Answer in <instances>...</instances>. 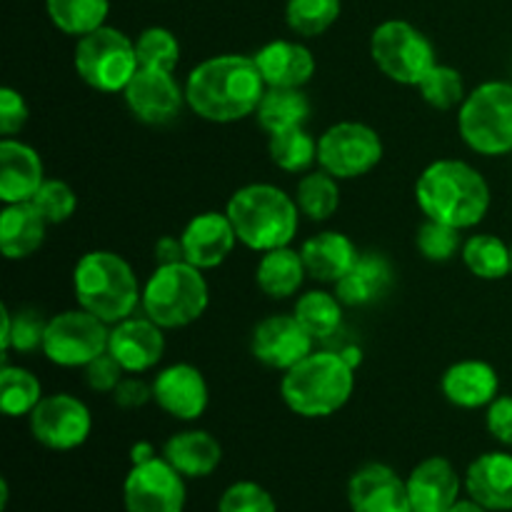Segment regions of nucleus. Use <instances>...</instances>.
Listing matches in <instances>:
<instances>
[{"mask_svg":"<svg viewBox=\"0 0 512 512\" xmlns=\"http://www.w3.org/2000/svg\"><path fill=\"white\" fill-rule=\"evenodd\" d=\"M490 185L478 168L465 160L440 158L420 173L415 183V203L425 218L470 230L485 220L490 210Z\"/></svg>","mask_w":512,"mask_h":512,"instance_id":"nucleus-2","label":"nucleus"},{"mask_svg":"<svg viewBox=\"0 0 512 512\" xmlns=\"http://www.w3.org/2000/svg\"><path fill=\"white\" fill-rule=\"evenodd\" d=\"M83 370L85 383H88V388L95 390V393H113V390L118 388L120 380H123V375H128L108 350H105L103 355H98L95 360H90Z\"/></svg>","mask_w":512,"mask_h":512,"instance_id":"nucleus-44","label":"nucleus"},{"mask_svg":"<svg viewBox=\"0 0 512 512\" xmlns=\"http://www.w3.org/2000/svg\"><path fill=\"white\" fill-rule=\"evenodd\" d=\"M395 270L383 253H360L343 280L335 283V295L345 308H368L393 290Z\"/></svg>","mask_w":512,"mask_h":512,"instance_id":"nucleus-24","label":"nucleus"},{"mask_svg":"<svg viewBox=\"0 0 512 512\" xmlns=\"http://www.w3.org/2000/svg\"><path fill=\"white\" fill-rule=\"evenodd\" d=\"M343 0H288L285 23L300 38H318L340 18Z\"/></svg>","mask_w":512,"mask_h":512,"instance_id":"nucleus-38","label":"nucleus"},{"mask_svg":"<svg viewBox=\"0 0 512 512\" xmlns=\"http://www.w3.org/2000/svg\"><path fill=\"white\" fill-rule=\"evenodd\" d=\"M510 253H512V245H510Z\"/></svg>","mask_w":512,"mask_h":512,"instance_id":"nucleus-52","label":"nucleus"},{"mask_svg":"<svg viewBox=\"0 0 512 512\" xmlns=\"http://www.w3.org/2000/svg\"><path fill=\"white\" fill-rule=\"evenodd\" d=\"M378 130L358 120H343L318 138V165L338 180H355L375 170L383 160Z\"/></svg>","mask_w":512,"mask_h":512,"instance_id":"nucleus-10","label":"nucleus"},{"mask_svg":"<svg viewBox=\"0 0 512 512\" xmlns=\"http://www.w3.org/2000/svg\"><path fill=\"white\" fill-rule=\"evenodd\" d=\"M348 503L353 512H413L405 478L383 463L355 470L348 483Z\"/></svg>","mask_w":512,"mask_h":512,"instance_id":"nucleus-18","label":"nucleus"},{"mask_svg":"<svg viewBox=\"0 0 512 512\" xmlns=\"http://www.w3.org/2000/svg\"><path fill=\"white\" fill-rule=\"evenodd\" d=\"M300 255H303L308 278L335 285L348 275L355 260L360 258V250L340 230H323V233H315L313 238L305 240Z\"/></svg>","mask_w":512,"mask_h":512,"instance_id":"nucleus-26","label":"nucleus"},{"mask_svg":"<svg viewBox=\"0 0 512 512\" xmlns=\"http://www.w3.org/2000/svg\"><path fill=\"white\" fill-rule=\"evenodd\" d=\"M73 293L78 308L115 325L135 315L143 288L123 255L113 250H90L75 263Z\"/></svg>","mask_w":512,"mask_h":512,"instance_id":"nucleus-5","label":"nucleus"},{"mask_svg":"<svg viewBox=\"0 0 512 512\" xmlns=\"http://www.w3.org/2000/svg\"><path fill=\"white\" fill-rule=\"evenodd\" d=\"M153 403L175 420H198L210 403L205 375L190 363L168 365L153 378Z\"/></svg>","mask_w":512,"mask_h":512,"instance_id":"nucleus-16","label":"nucleus"},{"mask_svg":"<svg viewBox=\"0 0 512 512\" xmlns=\"http://www.w3.org/2000/svg\"><path fill=\"white\" fill-rule=\"evenodd\" d=\"M30 118L28 103H25L23 95L15 88H3L0 90V135L3 138H13L20 130L25 128Z\"/></svg>","mask_w":512,"mask_h":512,"instance_id":"nucleus-45","label":"nucleus"},{"mask_svg":"<svg viewBox=\"0 0 512 512\" xmlns=\"http://www.w3.org/2000/svg\"><path fill=\"white\" fill-rule=\"evenodd\" d=\"M255 118L268 135L303 128L310 120V100L303 88H268L255 110Z\"/></svg>","mask_w":512,"mask_h":512,"instance_id":"nucleus-30","label":"nucleus"},{"mask_svg":"<svg viewBox=\"0 0 512 512\" xmlns=\"http://www.w3.org/2000/svg\"><path fill=\"white\" fill-rule=\"evenodd\" d=\"M48 220L33 203L5 205L0 215V250L5 260H25L45 243Z\"/></svg>","mask_w":512,"mask_h":512,"instance_id":"nucleus-28","label":"nucleus"},{"mask_svg":"<svg viewBox=\"0 0 512 512\" xmlns=\"http://www.w3.org/2000/svg\"><path fill=\"white\" fill-rule=\"evenodd\" d=\"M0 320H3V330H0V353H3V363H8L10 350H18V353H35V350L43 348L45 328H48V320L43 318V313L33 308H20L10 310L8 305L0 308Z\"/></svg>","mask_w":512,"mask_h":512,"instance_id":"nucleus-32","label":"nucleus"},{"mask_svg":"<svg viewBox=\"0 0 512 512\" xmlns=\"http://www.w3.org/2000/svg\"><path fill=\"white\" fill-rule=\"evenodd\" d=\"M218 512H278V505L263 485L240 480L220 495Z\"/></svg>","mask_w":512,"mask_h":512,"instance_id":"nucleus-43","label":"nucleus"},{"mask_svg":"<svg viewBox=\"0 0 512 512\" xmlns=\"http://www.w3.org/2000/svg\"><path fill=\"white\" fill-rule=\"evenodd\" d=\"M185 478L163 458L130 468L123 483V503L128 512H183Z\"/></svg>","mask_w":512,"mask_h":512,"instance_id":"nucleus-13","label":"nucleus"},{"mask_svg":"<svg viewBox=\"0 0 512 512\" xmlns=\"http://www.w3.org/2000/svg\"><path fill=\"white\" fill-rule=\"evenodd\" d=\"M50 23L65 35H83L103 28L110 13V0H45Z\"/></svg>","mask_w":512,"mask_h":512,"instance_id":"nucleus-34","label":"nucleus"},{"mask_svg":"<svg viewBox=\"0 0 512 512\" xmlns=\"http://www.w3.org/2000/svg\"><path fill=\"white\" fill-rule=\"evenodd\" d=\"M445 400L455 408L480 410L488 408L500 395L498 370L485 360H460L453 363L440 378Z\"/></svg>","mask_w":512,"mask_h":512,"instance_id":"nucleus-22","label":"nucleus"},{"mask_svg":"<svg viewBox=\"0 0 512 512\" xmlns=\"http://www.w3.org/2000/svg\"><path fill=\"white\" fill-rule=\"evenodd\" d=\"M460 233L463 230L453 228V225L425 218V223L415 233V248L430 263H450L463 250L465 240Z\"/></svg>","mask_w":512,"mask_h":512,"instance_id":"nucleus-41","label":"nucleus"},{"mask_svg":"<svg viewBox=\"0 0 512 512\" xmlns=\"http://www.w3.org/2000/svg\"><path fill=\"white\" fill-rule=\"evenodd\" d=\"M185 260L183 240L175 238V235H163V238L155 243V263L158 265H170Z\"/></svg>","mask_w":512,"mask_h":512,"instance_id":"nucleus-48","label":"nucleus"},{"mask_svg":"<svg viewBox=\"0 0 512 512\" xmlns=\"http://www.w3.org/2000/svg\"><path fill=\"white\" fill-rule=\"evenodd\" d=\"M268 153L275 168L285 173H308L318 163V140L303 128L273 133L268 140Z\"/></svg>","mask_w":512,"mask_h":512,"instance_id":"nucleus-37","label":"nucleus"},{"mask_svg":"<svg viewBox=\"0 0 512 512\" xmlns=\"http://www.w3.org/2000/svg\"><path fill=\"white\" fill-rule=\"evenodd\" d=\"M158 458V453H155V448L150 443H135L133 450H130V463L138 465V463H148V460Z\"/></svg>","mask_w":512,"mask_h":512,"instance_id":"nucleus-49","label":"nucleus"},{"mask_svg":"<svg viewBox=\"0 0 512 512\" xmlns=\"http://www.w3.org/2000/svg\"><path fill=\"white\" fill-rule=\"evenodd\" d=\"M108 353L120 363L128 375H143L153 370L163 360L165 335L160 325H155L148 315L143 318L120 320L110 325Z\"/></svg>","mask_w":512,"mask_h":512,"instance_id":"nucleus-17","label":"nucleus"},{"mask_svg":"<svg viewBox=\"0 0 512 512\" xmlns=\"http://www.w3.org/2000/svg\"><path fill=\"white\" fill-rule=\"evenodd\" d=\"M40 400H43L40 380L20 365L3 363L0 368V410L8 418H23V415L33 413Z\"/></svg>","mask_w":512,"mask_h":512,"instance_id":"nucleus-36","label":"nucleus"},{"mask_svg":"<svg viewBox=\"0 0 512 512\" xmlns=\"http://www.w3.org/2000/svg\"><path fill=\"white\" fill-rule=\"evenodd\" d=\"M210 288L203 270L188 260L170 265H155L145 280L140 308L155 325L163 330L188 328L208 310Z\"/></svg>","mask_w":512,"mask_h":512,"instance_id":"nucleus-6","label":"nucleus"},{"mask_svg":"<svg viewBox=\"0 0 512 512\" xmlns=\"http://www.w3.org/2000/svg\"><path fill=\"white\" fill-rule=\"evenodd\" d=\"M180 240H183L185 260L200 270H213L223 265L240 243L228 213H218V210L193 215L180 233Z\"/></svg>","mask_w":512,"mask_h":512,"instance_id":"nucleus-19","label":"nucleus"},{"mask_svg":"<svg viewBox=\"0 0 512 512\" xmlns=\"http://www.w3.org/2000/svg\"><path fill=\"white\" fill-rule=\"evenodd\" d=\"M30 418V435L48 450H75L90 438L93 415L88 405L70 393L43 395Z\"/></svg>","mask_w":512,"mask_h":512,"instance_id":"nucleus-12","label":"nucleus"},{"mask_svg":"<svg viewBox=\"0 0 512 512\" xmlns=\"http://www.w3.org/2000/svg\"><path fill=\"white\" fill-rule=\"evenodd\" d=\"M73 65L78 78L100 93H123L140 70L135 40L110 25L78 38Z\"/></svg>","mask_w":512,"mask_h":512,"instance_id":"nucleus-8","label":"nucleus"},{"mask_svg":"<svg viewBox=\"0 0 512 512\" xmlns=\"http://www.w3.org/2000/svg\"><path fill=\"white\" fill-rule=\"evenodd\" d=\"M343 308L345 305L340 303L335 293L308 290V293L298 298L293 315L315 340H328L343 325Z\"/></svg>","mask_w":512,"mask_h":512,"instance_id":"nucleus-35","label":"nucleus"},{"mask_svg":"<svg viewBox=\"0 0 512 512\" xmlns=\"http://www.w3.org/2000/svg\"><path fill=\"white\" fill-rule=\"evenodd\" d=\"M110 325L88 310H65L48 320L43 355L58 368H85L108 350Z\"/></svg>","mask_w":512,"mask_h":512,"instance_id":"nucleus-11","label":"nucleus"},{"mask_svg":"<svg viewBox=\"0 0 512 512\" xmlns=\"http://www.w3.org/2000/svg\"><path fill=\"white\" fill-rule=\"evenodd\" d=\"M315 350V338L295 315H268L250 335V353L258 363L273 370H290Z\"/></svg>","mask_w":512,"mask_h":512,"instance_id":"nucleus-14","label":"nucleus"},{"mask_svg":"<svg viewBox=\"0 0 512 512\" xmlns=\"http://www.w3.org/2000/svg\"><path fill=\"white\" fill-rule=\"evenodd\" d=\"M460 138L488 158L512 153V83L488 80L468 93L458 113Z\"/></svg>","mask_w":512,"mask_h":512,"instance_id":"nucleus-7","label":"nucleus"},{"mask_svg":"<svg viewBox=\"0 0 512 512\" xmlns=\"http://www.w3.org/2000/svg\"><path fill=\"white\" fill-rule=\"evenodd\" d=\"M420 95H423L425 103L435 110H453L463 105V100L468 98L465 93V80L460 75L458 68L453 65L435 63L428 70L423 80L418 85Z\"/></svg>","mask_w":512,"mask_h":512,"instance_id":"nucleus-39","label":"nucleus"},{"mask_svg":"<svg viewBox=\"0 0 512 512\" xmlns=\"http://www.w3.org/2000/svg\"><path fill=\"white\" fill-rule=\"evenodd\" d=\"M305 278H308V270H305L303 255L290 245L263 253L255 268V283L273 300L293 298L303 288Z\"/></svg>","mask_w":512,"mask_h":512,"instance_id":"nucleus-29","label":"nucleus"},{"mask_svg":"<svg viewBox=\"0 0 512 512\" xmlns=\"http://www.w3.org/2000/svg\"><path fill=\"white\" fill-rule=\"evenodd\" d=\"M355 390V365L340 350H313L305 360L285 370L280 398L300 418H330L348 405Z\"/></svg>","mask_w":512,"mask_h":512,"instance_id":"nucleus-3","label":"nucleus"},{"mask_svg":"<svg viewBox=\"0 0 512 512\" xmlns=\"http://www.w3.org/2000/svg\"><path fill=\"white\" fill-rule=\"evenodd\" d=\"M163 458L183 478H208L223 463V445L208 430H183L170 435L163 445Z\"/></svg>","mask_w":512,"mask_h":512,"instance_id":"nucleus-27","label":"nucleus"},{"mask_svg":"<svg viewBox=\"0 0 512 512\" xmlns=\"http://www.w3.org/2000/svg\"><path fill=\"white\" fill-rule=\"evenodd\" d=\"M125 103L130 113L148 125H165L175 120L188 105L185 100V85L178 83L175 73L170 70L140 68L123 90Z\"/></svg>","mask_w":512,"mask_h":512,"instance_id":"nucleus-15","label":"nucleus"},{"mask_svg":"<svg viewBox=\"0 0 512 512\" xmlns=\"http://www.w3.org/2000/svg\"><path fill=\"white\" fill-rule=\"evenodd\" d=\"M110 395H113V403L118 408L138 410L153 403V383H145L140 378H123Z\"/></svg>","mask_w":512,"mask_h":512,"instance_id":"nucleus-47","label":"nucleus"},{"mask_svg":"<svg viewBox=\"0 0 512 512\" xmlns=\"http://www.w3.org/2000/svg\"><path fill=\"white\" fill-rule=\"evenodd\" d=\"M413 512H448L460 500V480L458 470L448 458H425L410 470L405 478Z\"/></svg>","mask_w":512,"mask_h":512,"instance_id":"nucleus-20","label":"nucleus"},{"mask_svg":"<svg viewBox=\"0 0 512 512\" xmlns=\"http://www.w3.org/2000/svg\"><path fill=\"white\" fill-rule=\"evenodd\" d=\"M265 85L258 63L250 55H213L195 65L185 78V100L198 118L228 125L255 115Z\"/></svg>","mask_w":512,"mask_h":512,"instance_id":"nucleus-1","label":"nucleus"},{"mask_svg":"<svg viewBox=\"0 0 512 512\" xmlns=\"http://www.w3.org/2000/svg\"><path fill=\"white\" fill-rule=\"evenodd\" d=\"M8 498H10V490H8V480H0V510L8 508Z\"/></svg>","mask_w":512,"mask_h":512,"instance_id":"nucleus-51","label":"nucleus"},{"mask_svg":"<svg viewBox=\"0 0 512 512\" xmlns=\"http://www.w3.org/2000/svg\"><path fill=\"white\" fill-rule=\"evenodd\" d=\"M30 203L40 210V215L48 220V225H60L75 215V210H78V195L63 180H45Z\"/></svg>","mask_w":512,"mask_h":512,"instance_id":"nucleus-42","label":"nucleus"},{"mask_svg":"<svg viewBox=\"0 0 512 512\" xmlns=\"http://www.w3.org/2000/svg\"><path fill=\"white\" fill-rule=\"evenodd\" d=\"M235 235L255 253L285 248L295 240L300 208L293 195L270 183H250L235 190L225 205Z\"/></svg>","mask_w":512,"mask_h":512,"instance_id":"nucleus-4","label":"nucleus"},{"mask_svg":"<svg viewBox=\"0 0 512 512\" xmlns=\"http://www.w3.org/2000/svg\"><path fill=\"white\" fill-rule=\"evenodd\" d=\"M340 180L333 178L330 173L320 170H308L303 178L298 180L295 188V203H298L300 213L313 223H323L330 220L340 208Z\"/></svg>","mask_w":512,"mask_h":512,"instance_id":"nucleus-33","label":"nucleus"},{"mask_svg":"<svg viewBox=\"0 0 512 512\" xmlns=\"http://www.w3.org/2000/svg\"><path fill=\"white\" fill-rule=\"evenodd\" d=\"M370 58L385 78L413 88H418L420 80L438 63L428 35L408 20L380 23L370 35Z\"/></svg>","mask_w":512,"mask_h":512,"instance_id":"nucleus-9","label":"nucleus"},{"mask_svg":"<svg viewBox=\"0 0 512 512\" xmlns=\"http://www.w3.org/2000/svg\"><path fill=\"white\" fill-rule=\"evenodd\" d=\"M135 53H138L140 68L153 70H170L175 73L180 63V43L168 28H145L143 33L135 38Z\"/></svg>","mask_w":512,"mask_h":512,"instance_id":"nucleus-40","label":"nucleus"},{"mask_svg":"<svg viewBox=\"0 0 512 512\" xmlns=\"http://www.w3.org/2000/svg\"><path fill=\"white\" fill-rule=\"evenodd\" d=\"M448 512H488V510H485L483 505L475 503V500L468 498V500H458V503H455Z\"/></svg>","mask_w":512,"mask_h":512,"instance_id":"nucleus-50","label":"nucleus"},{"mask_svg":"<svg viewBox=\"0 0 512 512\" xmlns=\"http://www.w3.org/2000/svg\"><path fill=\"white\" fill-rule=\"evenodd\" d=\"M465 268L480 280H503L512 273L510 245L493 233L470 235L460 250Z\"/></svg>","mask_w":512,"mask_h":512,"instance_id":"nucleus-31","label":"nucleus"},{"mask_svg":"<svg viewBox=\"0 0 512 512\" xmlns=\"http://www.w3.org/2000/svg\"><path fill=\"white\" fill-rule=\"evenodd\" d=\"M43 183L45 168L38 150L23 140H0V200L3 205L30 203Z\"/></svg>","mask_w":512,"mask_h":512,"instance_id":"nucleus-21","label":"nucleus"},{"mask_svg":"<svg viewBox=\"0 0 512 512\" xmlns=\"http://www.w3.org/2000/svg\"><path fill=\"white\" fill-rule=\"evenodd\" d=\"M253 58L268 88H305L315 75L313 53L295 40H270Z\"/></svg>","mask_w":512,"mask_h":512,"instance_id":"nucleus-25","label":"nucleus"},{"mask_svg":"<svg viewBox=\"0 0 512 512\" xmlns=\"http://www.w3.org/2000/svg\"><path fill=\"white\" fill-rule=\"evenodd\" d=\"M463 483L470 500L488 512L512 510V455L503 450L480 455L468 465Z\"/></svg>","mask_w":512,"mask_h":512,"instance_id":"nucleus-23","label":"nucleus"},{"mask_svg":"<svg viewBox=\"0 0 512 512\" xmlns=\"http://www.w3.org/2000/svg\"><path fill=\"white\" fill-rule=\"evenodd\" d=\"M485 428L493 435V440L512 448V395H498V398L488 405Z\"/></svg>","mask_w":512,"mask_h":512,"instance_id":"nucleus-46","label":"nucleus"}]
</instances>
